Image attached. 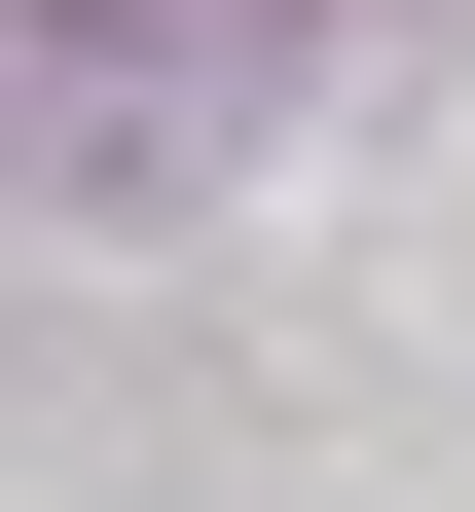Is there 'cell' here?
<instances>
[{"mask_svg": "<svg viewBox=\"0 0 475 512\" xmlns=\"http://www.w3.org/2000/svg\"><path fill=\"white\" fill-rule=\"evenodd\" d=\"M147 37H256V0H37V74H147Z\"/></svg>", "mask_w": 475, "mask_h": 512, "instance_id": "obj_1", "label": "cell"}]
</instances>
